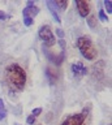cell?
Segmentation results:
<instances>
[{
    "mask_svg": "<svg viewBox=\"0 0 112 125\" xmlns=\"http://www.w3.org/2000/svg\"><path fill=\"white\" fill-rule=\"evenodd\" d=\"M5 81L10 90L22 91L26 85V72L18 64H9L5 68Z\"/></svg>",
    "mask_w": 112,
    "mask_h": 125,
    "instance_id": "obj_1",
    "label": "cell"
},
{
    "mask_svg": "<svg viewBox=\"0 0 112 125\" xmlns=\"http://www.w3.org/2000/svg\"><path fill=\"white\" fill-rule=\"evenodd\" d=\"M77 48L80 50L81 55L86 59V60H95L96 55H98V51H96L94 43L89 37L83 35V37H80L77 39Z\"/></svg>",
    "mask_w": 112,
    "mask_h": 125,
    "instance_id": "obj_2",
    "label": "cell"
},
{
    "mask_svg": "<svg viewBox=\"0 0 112 125\" xmlns=\"http://www.w3.org/2000/svg\"><path fill=\"white\" fill-rule=\"evenodd\" d=\"M38 35H39V38L43 41V43H44L46 47H52V46L56 43L55 34L52 33L51 27H50L48 25L41 26L39 30H38Z\"/></svg>",
    "mask_w": 112,
    "mask_h": 125,
    "instance_id": "obj_3",
    "label": "cell"
},
{
    "mask_svg": "<svg viewBox=\"0 0 112 125\" xmlns=\"http://www.w3.org/2000/svg\"><path fill=\"white\" fill-rule=\"evenodd\" d=\"M39 13V8L37 5H34L33 1H29L28 3V7L24 9L22 12V16H24V23L26 26H31L33 25V20L34 17Z\"/></svg>",
    "mask_w": 112,
    "mask_h": 125,
    "instance_id": "obj_4",
    "label": "cell"
},
{
    "mask_svg": "<svg viewBox=\"0 0 112 125\" xmlns=\"http://www.w3.org/2000/svg\"><path fill=\"white\" fill-rule=\"evenodd\" d=\"M86 119H87V112L82 111L80 113H74L65 119L61 125H86Z\"/></svg>",
    "mask_w": 112,
    "mask_h": 125,
    "instance_id": "obj_5",
    "label": "cell"
},
{
    "mask_svg": "<svg viewBox=\"0 0 112 125\" xmlns=\"http://www.w3.org/2000/svg\"><path fill=\"white\" fill-rule=\"evenodd\" d=\"M76 7L78 9V13L81 17H87L90 13V4L83 0H76Z\"/></svg>",
    "mask_w": 112,
    "mask_h": 125,
    "instance_id": "obj_6",
    "label": "cell"
},
{
    "mask_svg": "<svg viewBox=\"0 0 112 125\" xmlns=\"http://www.w3.org/2000/svg\"><path fill=\"white\" fill-rule=\"evenodd\" d=\"M72 72L76 77H82V76H86L87 68L82 64V62L77 61V62H73L72 64Z\"/></svg>",
    "mask_w": 112,
    "mask_h": 125,
    "instance_id": "obj_7",
    "label": "cell"
},
{
    "mask_svg": "<svg viewBox=\"0 0 112 125\" xmlns=\"http://www.w3.org/2000/svg\"><path fill=\"white\" fill-rule=\"evenodd\" d=\"M47 7H48L50 12H51L52 17L55 18V21H56L57 23H60V22H61V20H60L59 14H57V12H56V8H55V5H53V1H47Z\"/></svg>",
    "mask_w": 112,
    "mask_h": 125,
    "instance_id": "obj_8",
    "label": "cell"
},
{
    "mask_svg": "<svg viewBox=\"0 0 112 125\" xmlns=\"http://www.w3.org/2000/svg\"><path fill=\"white\" fill-rule=\"evenodd\" d=\"M46 72H47V73H46V76H47L48 81L53 85V83L57 81V73H56L52 68H47V70H46Z\"/></svg>",
    "mask_w": 112,
    "mask_h": 125,
    "instance_id": "obj_9",
    "label": "cell"
},
{
    "mask_svg": "<svg viewBox=\"0 0 112 125\" xmlns=\"http://www.w3.org/2000/svg\"><path fill=\"white\" fill-rule=\"evenodd\" d=\"M5 116H7V108L4 105L3 99H0V121H1L3 119H5Z\"/></svg>",
    "mask_w": 112,
    "mask_h": 125,
    "instance_id": "obj_10",
    "label": "cell"
},
{
    "mask_svg": "<svg viewBox=\"0 0 112 125\" xmlns=\"http://www.w3.org/2000/svg\"><path fill=\"white\" fill-rule=\"evenodd\" d=\"M53 5H55V7H59L60 9L65 10V8L68 7V1H67V0H63V1H60V0H56V1H53Z\"/></svg>",
    "mask_w": 112,
    "mask_h": 125,
    "instance_id": "obj_11",
    "label": "cell"
},
{
    "mask_svg": "<svg viewBox=\"0 0 112 125\" xmlns=\"http://www.w3.org/2000/svg\"><path fill=\"white\" fill-rule=\"evenodd\" d=\"M104 7H106V9H107L108 13H111V12H112V3L110 1V0H106V1H104Z\"/></svg>",
    "mask_w": 112,
    "mask_h": 125,
    "instance_id": "obj_12",
    "label": "cell"
},
{
    "mask_svg": "<svg viewBox=\"0 0 112 125\" xmlns=\"http://www.w3.org/2000/svg\"><path fill=\"white\" fill-rule=\"evenodd\" d=\"M99 18L102 20V21H108V17L106 16V13H104V10H103V9H100V10H99Z\"/></svg>",
    "mask_w": 112,
    "mask_h": 125,
    "instance_id": "obj_13",
    "label": "cell"
},
{
    "mask_svg": "<svg viewBox=\"0 0 112 125\" xmlns=\"http://www.w3.org/2000/svg\"><path fill=\"white\" fill-rule=\"evenodd\" d=\"M41 113H42V108H34V109H33V112H31V115L37 119V117L39 116Z\"/></svg>",
    "mask_w": 112,
    "mask_h": 125,
    "instance_id": "obj_14",
    "label": "cell"
},
{
    "mask_svg": "<svg viewBox=\"0 0 112 125\" xmlns=\"http://www.w3.org/2000/svg\"><path fill=\"white\" fill-rule=\"evenodd\" d=\"M26 123H28L29 125H33L34 123H35V117H34L33 115H30L28 119H26Z\"/></svg>",
    "mask_w": 112,
    "mask_h": 125,
    "instance_id": "obj_15",
    "label": "cell"
},
{
    "mask_svg": "<svg viewBox=\"0 0 112 125\" xmlns=\"http://www.w3.org/2000/svg\"><path fill=\"white\" fill-rule=\"evenodd\" d=\"M89 25H90V27L95 26V17H94V16H91V17L89 18Z\"/></svg>",
    "mask_w": 112,
    "mask_h": 125,
    "instance_id": "obj_16",
    "label": "cell"
},
{
    "mask_svg": "<svg viewBox=\"0 0 112 125\" xmlns=\"http://www.w3.org/2000/svg\"><path fill=\"white\" fill-rule=\"evenodd\" d=\"M5 18H7V14L3 10H0V21H3V20H5Z\"/></svg>",
    "mask_w": 112,
    "mask_h": 125,
    "instance_id": "obj_17",
    "label": "cell"
},
{
    "mask_svg": "<svg viewBox=\"0 0 112 125\" xmlns=\"http://www.w3.org/2000/svg\"><path fill=\"white\" fill-rule=\"evenodd\" d=\"M56 31H57V35H59V37H61V38H63V35H64L63 30H61V29H59V30H56Z\"/></svg>",
    "mask_w": 112,
    "mask_h": 125,
    "instance_id": "obj_18",
    "label": "cell"
}]
</instances>
